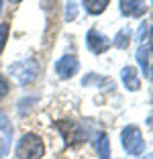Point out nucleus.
I'll return each instance as SVG.
<instances>
[{
	"mask_svg": "<svg viewBox=\"0 0 153 159\" xmlns=\"http://www.w3.org/2000/svg\"><path fill=\"white\" fill-rule=\"evenodd\" d=\"M14 155L16 159H41L45 155V141L35 133H27L19 139Z\"/></svg>",
	"mask_w": 153,
	"mask_h": 159,
	"instance_id": "1",
	"label": "nucleus"
},
{
	"mask_svg": "<svg viewBox=\"0 0 153 159\" xmlns=\"http://www.w3.org/2000/svg\"><path fill=\"white\" fill-rule=\"evenodd\" d=\"M39 71H41V67H39V63L35 59H25V61H19V63L10 66V75L21 86H29L31 82H35Z\"/></svg>",
	"mask_w": 153,
	"mask_h": 159,
	"instance_id": "2",
	"label": "nucleus"
},
{
	"mask_svg": "<svg viewBox=\"0 0 153 159\" xmlns=\"http://www.w3.org/2000/svg\"><path fill=\"white\" fill-rule=\"evenodd\" d=\"M121 141H123V149L129 155H141L145 151V139L135 125H129V126L123 129Z\"/></svg>",
	"mask_w": 153,
	"mask_h": 159,
	"instance_id": "3",
	"label": "nucleus"
},
{
	"mask_svg": "<svg viewBox=\"0 0 153 159\" xmlns=\"http://www.w3.org/2000/svg\"><path fill=\"white\" fill-rule=\"evenodd\" d=\"M57 126H59V131H61V135H63V139L67 141L70 145H78V143L86 141V131H84L80 125H76V122L59 120V122H57Z\"/></svg>",
	"mask_w": 153,
	"mask_h": 159,
	"instance_id": "4",
	"label": "nucleus"
},
{
	"mask_svg": "<svg viewBox=\"0 0 153 159\" xmlns=\"http://www.w3.org/2000/svg\"><path fill=\"white\" fill-rule=\"evenodd\" d=\"M86 45H88V49L92 53H96V55H100V53L108 51L110 49V39L104 37V35L100 33V31H96V29H90L88 35H86Z\"/></svg>",
	"mask_w": 153,
	"mask_h": 159,
	"instance_id": "5",
	"label": "nucleus"
},
{
	"mask_svg": "<svg viewBox=\"0 0 153 159\" xmlns=\"http://www.w3.org/2000/svg\"><path fill=\"white\" fill-rule=\"evenodd\" d=\"M78 70H80V61L76 59L74 55H63L61 59H57V63H55V71L59 74V78H63V80L74 78V75L78 74Z\"/></svg>",
	"mask_w": 153,
	"mask_h": 159,
	"instance_id": "6",
	"label": "nucleus"
},
{
	"mask_svg": "<svg viewBox=\"0 0 153 159\" xmlns=\"http://www.w3.org/2000/svg\"><path fill=\"white\" fill-rule=\"evenodd\" d=\"M118 8L125 16H143L147 12V4L143 0H121Z\"/></svg>",
	"mask_w": 153,
	"mask_h": 159,
	"instance_id": "7",
	"label": "nucleus"
},
{
	"mask_svg": "<svg viewBox=\"0 0 153 159\" xmlns=\"http://www.w3.org/2000/svg\"><path fill=\"white\" fill-rule=\"evenodd\" d=\"M121 80H123V84H125V88L131 90V92H137V90L141 88V80H139V75H137V70H135L133 66L123 67Z\"/></svg>",
	"mask_w": 153,
	"mask_h": 159,
	"instance_id": "8",
	"label": "nucleus"
},
{
	"mask_svg": "<svg viewBox=\"0 0 153 159\" xmlns=\"http://www.w3.org/2000/svg\"><path fill=\"white\" fill-rule=\"evenodd\" d=\"M137 61H139L143 74L149 78V75H151V45H149V43H145V45L139 47V51H137Z\"/></svg>",
	"mask_w": 153,
	"mask_h": 159,
	"instance_id": "9",
	"label": "nucleus"
},
{
	"mask_svg": "<svg viewBox=\"0 0 153 159\" xmlns=\"http://www.w3.org/2000/svg\"><path fill=\"white\" fill-rule=\"evenodd\" d=\"M108 4H110V0H82L84 10L90 14H102L108 8Z\"/></svg>",
	"mask_w": 153,
	"mask_h": 159,
	"instance_id": "10",
	"label": "nucleus"
},
{
	"mask_svg": "<svg viewBox=\"0 0 153 159\" xmlns=\"http://www.w3.org/2000/svg\"><path fill=\"white\" fill-rule=\"evenodd\" d=\"M129 41H131V29L125 27L114 35V39H112L110 43L116 47V49H127V47H129Z\"/></svg>",
	"mask_w": 153,
	"mask_h": 159,
	"instance_id": "11",
	"label": "nucleus"
},
{
	"mask_svg": "<svg viewBox=\"0 0 153 159\" xmlns=\"http://www.w3.org/2000/svg\"><path fill=\"white\" fill-rule=\"evenodd\" d=\"M96 153L100 159H108L110 157V143H108V137L104 133L98 135V141H96Z\"/></svg>",
	"mask_w": 153,
	"mask_h": 159,
	"instance_id": "12",
	"label": "nucleus"
},
{
	"mask_svg": "<svg viewBox=\"0 0 153 159\" xmlns=\"http://www.w3.org/2000/svg\"><path fill=\"white\" fill-rule=\"evenodd\" d=\"M10 33V25L8 23H0V53L4 51V45H6V39H8Z\"/></svg>",
	"mask_w": 153,
	"mask_h": 159,
	"instance_id": "13",
	"label": "nucleus"
},
{
	"mask_svg": "<svg viewBox=\"0 0 153 159\" xmlns=\"http://www.w3.org/2000/svg\"><path fill=\"white\" fill-rule=\"evenodd\" d=\"M8 92H10V84H8V80H6L4 75L0 74V98L8 96Z\"/></svg>",
	"mask_w": 153,
	"mask_h": 159,
	"instance_id": "14",
	"label": "nucleus"
},
{
	"mask_svg": "<svg viewBox=\"0 0 153 159\" xmlns=\"http://www.w3.org/2000/svg\"><path fill=\"white\" fill-rule=\"evenodd\" d=\"M147 35H149V23H143L141 29H139V41L143 43L145 39H147Z\"/></svg>",
	"mask_w": 153,
	"mask_h": 159,
	"instance_id": "15",
	"label": "nucleus"
},
{
	"mask_svg": "<svg viewBox=\"0 0 153 159\" xmlns=\"http://www.w3.org/2000/svg\"><path fill=\"white\" fill-rule=\"evenodd\" d=\"M74 14H76V6H74V2L70 0V4H67V14H65V20H72V19H74Z\"/></svg>",
	"mask_w": 153,
	"mask_h": 159,
	"instance_id": "16",
	"label": "nucleus"
},
{
	"mask_svg": "<svg viewBox=\"0 0 153 159\" xmlns=\"http://www.w3.org/2000/svg\"><path fill=\"white\" fill-rule=\"evenodd\" d=\"M6 122H8V118H6V114L0 110V129H2V126H6Z\"/></svg>",
	"mask_w": 153,
	"mask_h": 159,
	"instance_id": "17",
	"label": "nucleus"
},
{
	"mask_svg": "<svg viewBox=\"0 0 153 159\" xmlns=\"http://www.w3.org/2000/svg\"><path fill=\"white\" fill-rule=\"evenodd\" d=\"M4 153H6V143L2 139H0V159L4 157Z\"/></svg>",
	"mask_w": 153,
	"mask_h": 159,
	"instance_id": "18",
	"label": "nucleus"
},
{
	"mask_svg": "<svg viewBox=\"0 0 153 159\" xmlns=\"http://www.w3.org/2000/svg\"><path fill=\"white\" fill-rule=\"evenodd\" d=\"M10 2H21V0H10Z\"/></svg>",
	"mask_w": 153,
	"mask_h": 159,
	"instance_id": "19",
	"label": "nucleus"
}]
</instances>
